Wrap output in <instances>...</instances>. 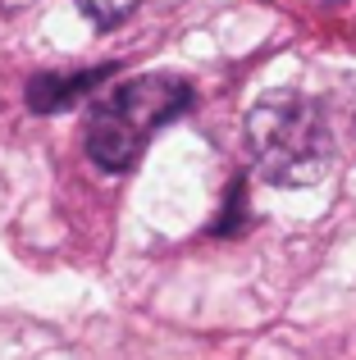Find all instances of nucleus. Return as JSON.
<instances>
[{
    "mask_svg": "<svg viewBox=\"0 0 356 360\" xmlns=\"http://www.w3.org/2000/svg\"><path fill=\"white\" fill-rule=\"evenodd\" d=\"M110 73L115 69L101 64V69H87V73H46V78H32L27 82V105L32 110H64L73 101H82L87 91H96Z\"/></svg>",
    "mask_w": 356,
    "mask_h": 360,
    "instance_id": "obj_3",
    "label": "nucleus"
},
{
    "mask_svg": "<svg viewBox=\"0 0 356 360\" xmlns=\"http://www.w3.org/2000/svg\"><path fill=\"white\" fill-rule=\"evenodd\" d=\"M27 5H37V0H0V9H5V14H14V9H27Z\"/></svg>",
    "mask_w": 356,
    "mask_h": 360,
    "instance_id": "obj_5",
    "label": "nucleus"
},
{
    "mask_svg": "<svg viewBox=\"0 0 356 360\" xmlns=\"http://www.w3.org/2000/svg\"><path fill=\"white\" fill-rule=\"evenodd\" d=\"M247 150L251 165L274 187H311L324 178L333 160V137L320 105L306 96H260L247 115Z\"/></svg>",
    "mask_w": 356,
    "mask_h": 360,
    "instance_id": "obj_2",
    "label": "nucleus"
},
{
    "mask_svg": "<svg viewBox=\"0 0 356 360\" xmlns=\"http://www.w3.org/2000/svg\"><path fill=\"white\" fill-rule=\"evenodd\" d=\"M192 110V87L170 73H142V78L115 82L91 101L87 115V155L106 174H124L137 165L142 146L155 128L174 123Z\"/></svg>",
    "mask_w": 356,
    "mask_h": 360,
    "instance_id": "obj_1",
    "label": "nucleus"
},
{
    "mask_svg": "<svg viewBox=\"0 0 356 360\" xmlns=\"http://www.w3.org/2000/svg\"><path fill=\"white\" fill-rule=\"evenodd\" d=\"M137 5H142V0H78V9H82V14H87L96 27H119Z\"/></svg>",
    "mask_w": 356,
    "mask_h": 360,
    "instance_id": "obj_4",
    "label": "nucleus"
}]
</instances>
